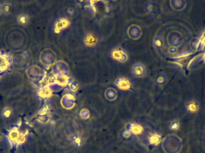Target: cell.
<instances>
[{"label": "cell", "mask_w": 205, "mask_h": 153, "mask_svg": "<svg viewBox=\"0 0 205 153\" xmlns=\"http://www.w3.org/2000/svg\"><path fill=\"white\" fill-rule=\"evenodd\" d=\"M169 43L172 46H175L176 47H179L181 46L182 40L180 34L178 32H172L168 36Z\"/></svg>", "instance_id": "obj_1"}, {"label": "cell", "mask_w": 205, "mask_h": 153, "mask_svg": "<svg viewBox=\"0 0 205 153\" xmlns=\"http://www.w3.org/2000/svg\"><path fill=\"white\" fill-rule=\"evenodd\" d=\"M68 13H70V14H73V10H72V9H71V8H68Z\"/></svg>", "instance_id": "obj_24"}, {"label": "cell", "mask_w": 205, "mask_h": 153, "mask_svg": "<svg viewBox=\"0 0 205 153\" xmlns=\"http://www.w3.org/2000/svg\"><path fill=\"white\" fill-rule=\"evenodd\" d=\"M168 51L169 53L170 54H175L177 53L178 51V48L175 47V46H171L169 48V50H168Z\"/></svg>", "instance_id": "obj_22"}, {"label": "cell", "mask_w": 205, "mask_h": 153, "mask_svg": "<svg viewBox=\"0 0 205 153\" xmlns=\"http://www.w3.org/2000/svg\"><path fill=\"white\" fill-rule=\"evenodd\" d=\"M167 82V77L164 74H159L155 78V83L156 84L161 86L164 85Z\"/></svg>", "instance_id": "obj_15"}, {"label": "cell", "mask_w": 205, "mask_h": 153, "mask_svg": "<svg viewBox=\"0 0 205 153\" xmlns=\"http://www.w3.org/2000/svg\"><path fill=\"white\" fill-rule=\"evenodd\" d=\"M51 93V90L47 88H44L42 90H40L39 95H40V96L43 97V98H46L48 97Z\"/></svg>", "instance_id": "obj_16"}, {"label": "cell", "mask_w": 205, "mask_h": 153, "mask_svg": "<svg viewBox=\"0 0 205 153\" xmlns=\"http://www.w3.org/2000/svg\"><path fill=\"white\" fill-rule=\"evenodd\" d=\"M179 127V123L177 121H172L170 124V128L172 130H176Z\"/></svg>", "instance_id": "obj_17"}, {"label": "cell", "mask_w": 205, "mask_h": 153, "mask_svg": "<svg viewBox=\"0 0 205 153\" xmlns=\"http://www.w3.org/2000/svg\"><path fill=\"white\" fill-rule=\"evenodd\" d=\"M70 89L72 91H76L78 89V86L76 82H70L68 84Z\"/></svg>", "instance_id": "obj_20"}, {"label": "cell", "mask_w": 205, "mask_h": 153, "mask_svg": "<svg viewBox=\"0 0 205 153\" xmlns=\"http://www.w3.org/2000/svg\"><path fill=\"white\" fill-rule=\"evenodd\" d=\"M200 63H201V64L205 63V53L204 54V55L202 56V58L200 61Z\"/></svg>", "instance_id": "obj_23"}, {"label": "cell", "mask_w": 205, "mask_h": 153, "mask_svg": "<svg viewBox=\"0 0 205 153\" xmlns=\"http://www.w3.org/2000/svg\"><path fill=\"white\" fill-rule=\"evenodd\" d=\"M10 9L11 5H10L9 4H4L2 5V10L5 14H8V13H10Z\"/></svg>", "instance_id": "obj_18"}, {"label": "cell", "mask_w": 205, "mask_h": 153, "mask_svg": "<svg viewBox=\"0 0 205 153\" xmlns=\"http://www.w3.org/2000/svg\"><path fill=\"white\" fill-rule=\"evenodd\" d=\"M105 95L107 99H109V101H113L116 98L117 93L115 90L112 88H109L106 91Z\"/></svg>", "instance_id": "obj_13"}, {"label": "cell", "mask_w": 205, "mask_h": 153, "mask_svg": "<svg viewBox=\"0 0 205 153\" xmlns=\"http://www.w3.org/2000/svg\"><path fill=\"white\" fill-rule=\"evenodd\" d=\"M74 97L71 94H67L62 99V103L65 107H70L73 106L74 103Z\"/></svg>", "instance_id": "obj_10"}, {"label": "cell", "mask_w": 205, "mask_h": 153, "mask_svg": "<svg viewBox=\"0 0 205 153\" xmlns=\"http://www.w3.org/2000/svg\"><path fill=\"white\" fill-rule=\"evenodd\" d=\"M146 8H147L148 11H149L150 13L153 14L154 15L158 16L159 14H161L158 5L154 2H149L147 5Z\"/></svg>", "instance_id": "obj_8"}, {"label": "cell", "mask_w": 205, "mask_h": 153, "mask_svg": "<svg viewBox=\"0 0 205 153\" xmlns=\"http://www.w3.org/2000/svg\"><path fill=\"white\" fill-rule=\"evenodd\" d=\"M153 44L154 47L157 49H161L164 47V40L163 37L160 35H157L154 38Z\"/></svg>", "instance_id": "obj_9"}, {"label": "cell", "mask_w": 205, "mask_h": 153, "mask_svg": "<svg viewBox=\"0 0 205 153\" xmlns=\"http://www.w3.org/2000/svg\"><path fill=\"white\" fill-rule=\"evenodd\" d=\"M11 114V110L10 108H6L3 112V116L4 118H8Z\"/></svg>", "instance_id": "obj_21"}, {"label": "cell", "mask_w": 205, "mask_h": 153, "mask_svg": "<svg viewBox=\"0 0 205 153\" xmlns=\"http://www.w3.org/2000/svg\"><path fill=\"white\" fill-rule=\"evenodd\" d=\"M186 109L188 112L194 113L197 112L199 109V102L196 100H191L187 103Z\"/></svg>", "instance_id": "obj_6"}, {"label": "cell", "mask_w": 205, "mask_h": 153, "mask_svg": "<svg viewBox=\"0 0 205 153\" xmlns=\"http://www.w3.org/2000/svg\"><path fill=\"white\" fill-rule=\"evenodd\" d=\"M2 72H4V71H3L2 69H0V74H2Z\"/></svg>", "instance_id": "obj_25"}, {"label": "cell", "mask_w": 205, "mask_h": 153, "mask_svg": "<svg viewBox=\"0 0 205 153\" xmlns=\"http://www.w3.org/2000/svg\"><path fill=\"white\" fill-rule=\"evenodd\" d=\"M132 73L137 77H143L147 73V68L141 63H135L132 67Z\"/></svg>", "instance_id": "obj_2"}, {"label": "cell", "mask_w": 205, "mask_h": 153, "mask_svg": "<svg viewBox=\"0 0 205 153\" xmlns=\"http://www.w3.org/2000/svg\"><path fill=\"white\" fill-rule=\"evenodd\" d=\"M115 84L118 87L122 90H129L131 87V84L130 82L125 78H119L116 80Z\"/></svg>", "instance_id": "obj_5"}, {"label": "cell", "mask_w": 205, "mask_h": 153, "mask_svg": "<svg viewBox=\"0 0 205 153\" xmlns=\"http://www.w3.org/2000/svg\"><path fill=\"white\" fill-rule=\"evenodd\" d=\"M205 48V34H204V35L203 36L201 41H200V43L199 44V46L197 48V51H200V50H202L203 49Z\"/></svg>", "instance_id": "obj_19"}, {"label": "cell", "mask_w": 205, "mask_h": 153, "mask_svg": "<svg viewBox=\"0 0 205 153\" xmlns=\"http://www.w3.org/2000/svg\"><path fill=\"white\" fill-rule=\"evenodd\" d=\"M28 73L31 78H36L40 75V71L37 66H32L28 70Z\"/></svg>", "instance_id": "obj_14"}, {"label": "cell", "mask_w": 205, "mask_h": 153, "mask_svg": "<svg viewBox=\"0 0 205 153\" xmlns=\"http://www.w3.org/2000/svg\"><path fill=\"white\" fill-rule=\"evenodd\" d=\"M172 6L173 8L178 10H181L184 8L185 7V2L184 1L182 0H174L172 1L171 2Z\"/></svg>", "instance_id": "obj_11"}, {"label": "cell", "mask_w": 205, "mask_h": 153, "mask_svg": "<svg viewBox=\"0 0 205 153\" xmlns=\"http://www.w3.org/2000/svg\"><path fill=\"white\" fill-rule=\"evenodd\" d=\"M54 71H55L56 73L58 74L59 75H64L65 74L67 73L68 68L64 63L59 62L57 63L55 66Z\"/></svg>", "instance_id": "obj_7"}, {"label": "cell", "mask_w": 205, "mask_h": 153, "mask_svg": "<svg viewBox=\"0 0 205 153\" xmlns=\"http://www.w3.org/2000/svg\"><path fill=\"white\" fill-rule=\"evenodd\" d=\"M112 57L120 62H124L127 60V54L120 49H115L112 53Z\"/></svg>", "instance_id": "obj_4"}, {"label": "cell", "mask_w": 205, "mask_h": 153, "mask_svg": "<svg viewBox=\"0 0 205 153\" xmlns=\"http://www.w3.org/2000/svg\"><path fill=\"white\" fill-rule=\"evenodd\" d=\"M128 34L133 39H138L142 35V31L139 26L133 25L128 28Z\"/></svg>", "instance_id": "obj_3"}, {"label": "cell", "mask_w": 205, "mask_h": 153, "mask_svg": "<svg viewBox=\"0 0 205 153\" xmlns=\"http://www.w3.org/2000/svg\"><path fill=\"white\" fill-rule=\"evenodd\" d=\"M17 22L20 25L25 26L29 23L30 17L27 14H20L17 17Z\"/></svg>", "instance_id": "obj_12"}]
</instances>
